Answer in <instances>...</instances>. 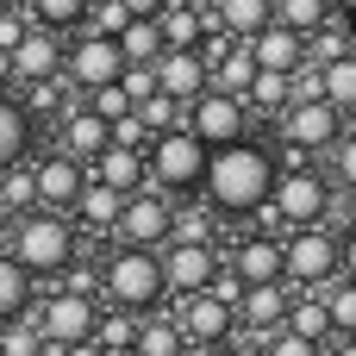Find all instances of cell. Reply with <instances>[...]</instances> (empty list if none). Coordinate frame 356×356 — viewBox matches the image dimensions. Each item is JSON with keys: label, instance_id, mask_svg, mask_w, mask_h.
Wrapping results in <instances>:
<instances>
[{"label": "cell", "instance_id": "cell-1", "mask_svg": "<svg viewBox=\"0 0 356 356\" xmlns=\"http://www.w3.org/2000/svg\"><path fill=\"white\" fill-rule=\"evenodd\" d=\"M275 175H282L275 150L244 131V138H232V144H213V156H207V188H200V194H207V207H213L219 219H250V213L269 200Z\"/></svg>", "mask_w": 356, "mask_h": 356}, {"label": "cell", "instance_id": "cell-2", "mask_svg": "<svg viewBox=\"0 0 356 356\" xmlns=\"http://www.w3.org/2000/svg\"><path fill=\"white\" fill-rule=\"evenodd\" d=\"M207 156H213V144H207L200 131L169 125V131H156V138L144 144V181H150L156 194H169V200H200V188H207Z\"/></svg>", "mask_w": 356, "mask_h": 356}, {"label": "cell", "instance_id": "cell-3", "mask_svg": "<svg viewBox=\"0 0 356 356\" xmlns=\"http://www.w3.org/2000/svg\"><path fill=\"white\" fill-rule=\"evenodd\" d=\"M13 250L6 257H19L25 269H31V282L38 275H63L69 263H75V250H81V232L56 213V207H25V213H13Z\"/></svg>", "mask_w": 356, "mask_h": 356}, {"label": "cell", "instance_id": "cell-4", "mask_svg": "<svg viewBox=\"0 0 356 356\" xmlns=\"http://www.w3.org/2000/svg\"><path fill=\"white\" fill-rule=\"evenodd\" d=\"M100 288L113 294V307L125 313H156L169 300V282H163V250L150 244H119L100 269Z\"/></svg>", "mask_w": 356, "mask_h": 356}, {"label": "cell", "instance_id": "cell-5", "mask_svg": "<svg viewBox=\"0 0 356 356\" xmlns=\"http://www.w3.org/2000/svg\"><path fill=\"white\" fill-rule=\"evenodd\" d=\"M332 275H338V232H332V219L288 225V238H282V282L300 288V294H319Z\"/></svg>", "mask_w": 356, "mask_h": 356}, {"label": "cell", "instance_id": "cell-6", "mask_svg": "<svg viewBox=\"0 0 356 356\" xmlns=\"http://www.w3.org/2000/svg\"><path fill=\"white\" fill-rule=\"evenodd\" d=\"M269 207H275V219H282V225H319V219H332L338 188H332V175H325V169L300 163V169H282V175H275Z\"/></svg>", "mask_w": 356, "mask_h": 356}, {"label": "cell", "instance_id": "cell-7", "mask_svg": "<svg viewBox=\"0 0 356 356\" xmlns=\"http://www.w3.org/2000/svg\"><path fill=\"white\" fill-rule=\"evenodd\" d=\"M181 125H188V131H200L207 144H232V138H244V131H250V106H244V94L200 88V94L188 100Z\"/></svg>", "mask_w": 356, "mask_h": 356}, {"label": "cell", "instance_id": "cell-8", "mask_svg": "<svg viewBox=\"0 0 356 356\" xmlns=\"http://www.w3.org/2000/svg\"><path fill=\"white\" fill-rule=\"evenodd\" d=\"M169 219H175V200H169V194L131 188L125 207H119V219H113V238H119V244H150V250H163V244H169Z\"/></svg>", "mask_w": 356, "mask_h": 356}, {"label": "cell", "instance_id": "cell-9", "mask_svg": "<svg viewBox=\"0 0 356 356\" xmlns=\"http://www.w3.org/2000/svg\"><path fill=\"white\" fill-rule=\"evenodd\" d=\"M119 69H125V50H119V38H106V31H81L69 50H63V75H69V88H100V81H119Z\"/></svg>", "mask_w": 356, "mask_h": 356}, {"label": "cell", "instance_id": "cell-10", "mask_svg": "<svg viewBox=\"0 0 356 356\" xmlns=\"http://www.w3.org/2000/svg\"><path fill=\"white\" fill-rule=\"evenodd\" d=\"M344 131V113L332 106V100H288L282 113H275V138H288V144H300V150H325L332 138Z\"/></svg>", "mask_w": 356, "mask_h": 356}, {"label": "cell", "instance_id": "cell-11", "mask_svg": "<svg viewBox=\"0 0 356 356\" xmlns=\"http://www.w3.org/2000/svg\"><path fill=\"white\" fill-rule=\"evenodd\" d=\"M94 319H100V307H94V294H75V288H63V294H50L44 307H38V332H44V344L50 350H63V344H75V338H94Z\"/></svg>", "mask_w": 356, "mask_h": 356}, {"label": "cell", "instance_id": "cell-12", "mask_svg": "<svg viewBox=\"0 0 356 356\" xmlns=\"http://www.w3.org/2000/svg\"><path fill=\"white\" fill-rule=\"evenodd\" d=\"M175 325H181V338L188 344H200V350H219V344H232V325H238V313L213 294V288H200V294H181V307H175Z\"/></svg>", "mask_w": 356, "mask_h": 356}, {"label": "cell", "instance_id": "cell-13", "mask_svg": "<svg viewBox=\"0 0 356 356\" xmlns=\"http://www.w3.org/2000/svg\"><path fill=\"white\" fill-rule=\"evenodd\" d=\"M213 275H219V250H213V244H181V238L163 244V282H169L175 300L213 288Z\"/></svg>", "mask_w": 356, "mask_h": 356}, {"label": "cell", "instance_id": "cell-14", "mask_svg": "<svg viewBox=\"0 0 356 356\" xmlns=\"http://www.w3.org/2000/svg\"><path fill=\"white\" fill-rule=\"evenodd\" d=\"M6 56H13V81H50V75H63V38L50 25H38V19L19 31V44Z\"/></svg>", "mask_w": 356, "mask_h": 356}, {"label": "cell", "instance_id": "cell-15", "mask_svg": "<svg viewBox=\"0 0 356 356\" xmlns=\"http://www.w3.org/2000/svg\"><path fill=\"white\" fill-rule=\"evenodd\" d=\"M81 181H88V163H75L69 150H56V156H44V163L31 169V188H38V207H56V213H69V207H75Z\"/></svg>", "mask_w": 356, "mask_h": 356}, {"label": "cell", "instance_id": "cell-16", "mask_svg": "<svg viewBox=\"0 0 356 356\" xmlns=\"http://www.w3.org/2000/svg\"><path fill=\"white\" fill-rule=\"evenodd\" d=\"M232 275L250 288V282H282V238L275 232H250L238 250H232Z\"/></svg>", "mask_w": 356, "mask_h": 356}, {"label": "cell", "instance_id": "cell-17", "mask_svg": "<svg viewBox=\"0 0 356 356\" xmlns=\"http://www.w3.org/2000/svg\"><path fill=\"white\" fill-rule=\"evenodd\" d=\"M244 44H250L257 69H300V63H307V38L288 31V25H275V19H269L263 31H250Z\"/></svg>", "mask_w": 356, "mask_h": 356}, {"label": "cell", "instance_id": "cell-18", "mask_svg": "<svg viewBox=\"0 0 356 356\" xmlns=\"http://www.w3.org/2000/svg\"><path fill=\"white\" fill-rule=\"evenodd\" d=\"M150 69H156V88L175 94V100H194V94L207 88V56H200V50H163Z\"/></svg>", "mask_w": 356, "mask_h": 356}, {"label": "cell", "instance_id": "cell-19", "mask_svg": "<svg viewBox=\"0 0 356 356\" xmlns=\"http://www.w3.org/2000/svg\"><path fill=\"white\" fill-rule=\"evenodd\" d=\"M106 144H113V125H106L94 106H69V113H63V150H69L75 163H94Z\"/></svg>", "mask_w": 356, "mask_h": 356}, {"label": "cell", "instance_id": "cell-20", "mask_svg": "<svg viewBox=\"0 0 356 356\" xmlns=\"http://www.w3.org/2000/svg\"><path fill=\"white\" fill-rule=\"evenodd\" d=\"M288 300H294V288H288V282H250V288H244V300H238V325L275 332V325L288 319Z\"/></svg>", "mask_w": 356, "mask_h": 356}, {"label": "cell", "instance_id": "cell-21", "mask_svg": "<svg viewBox=\"0 0 356 356\" xmlns=\"http://www.w3.org/2000/svg\"><path fill=\"white\" fill-rule=\"evenodd\" d=\"M88 175H94V181H106V188H119V194H131V188H144V150L106 144V150L88 163Z\"/></svg>", "mask_w": 356, "mask_h": 356}, {"label": "cell", "instance_id": "cell-22", "mask_svg": "<svg viewBox=\"0 0 356 356\" xmlns=\"http://www.w3.org/2000/svg\"><path fill=\"white\" fill-rule=\"evenodd\" d=\"M119 207H125V194H119V188H106V181H94V175H88V181H81V194H75V207H69V213H75V219H81V225H94V232H113V219H119Z\"/></svg>", "mask_w": 356, "mask_h": 356}, {"label": "cell", "instance_id": "cell-23", "mask_svg": "<svg viewBox=\"0 0 356 356\" xmlns=\"http://www.w3.org/2000/svg\"><path fill=\"white\" fill-rule=\"evenodd\" d=\"M319 94L350 119L356 113V50H344V56H332V63H319Z\"/></svg>", "mask_w": 356, "mask_h": 356}, {"label": "cell", "instance_id": "cell-24", "mask_svg": "<svg viewBox=\"0 0 356 356\" xmlns=\"http://www.w3.org/2000/svg\"><path fill=\"white\" fill-rule=\"evenodd\" d=\"M250 75H257V56H250V44L238 38L219 63H207V88H225V94H244L250 88Z\"/></svg>", "mask_w": 356, "mask_h": 356}, {"label": "cell", "instance_id": "cell-25", "mask_svg": "<svg viewBox=\"0 0 356 356\" xmlns=\"http://www.w3.org/2000/svg\"><path fill=\"white\" fill-rule=\"evenodd\" d=\"M213 19L232 31V38H250L275 19V0H213Z\"/></svg>", "mask_w": 356, "mask_h": 356}, {"label": "cell", "instance_id": "cell-26", "mask_svg": "<svg viewBox=\"0 0 356 356\" xmlns=\"http://www.w3.org/2000/svg\"><path fill=\"white\" fill-rule=\"evenodd\" d=\"M25 307H31V269L0 250V325L6 319H25Z\"/></svg>", "mask_w": 356, "mask_h": 356}, {"label": "cell", "instance_id": "cell-27", "mask_svg": "<svg viewBox=\"0 0 356 356\" xmlns=\"http://www.w3.org/2000/svg\"><path fill=\"white\" fill-rule=\"evenodd\" d=\"M319 300H325L332 338H356V282H350V275H332V282L319 288Z\"/></svg>", "mask_w": 356, "mask_h": 356}, {"label": "cell", "instance_id": "cell-28", "mask_svg": "<svg viewBox=\"0 0 356 356\" xmlns=\"http://www.w3.org/2000/svg\"><path fill=\"white\" fill-rule=\"evenodd\" d=\"M25 150H31V113H25L19 100H6V94H0V169H6V163H19Z\"/></svg>", "mask_w": 356, "mask_h": 356}, {"label": "cell", "instance_id": "cell-29", "mask_svg": "<svg viewBox=\"0 0 356 356\" xmlns=\"http://www.w3.org/2000/svg\"><path fill=\"white\" fill-rule=\"evenodd\" d=\"M113 38H119L125 63H156V56H163V25H156V19H125Z\"/></svg>", "mask_w": 356, "mask_h": 356}, {"label": "cell", "instance_id": "cell-30", "mask_svg": "<svg viewBox=\"0 0 356 356\" xmlns=\"http://www.w3.org/2000/svg\"><path fill=\"white\" fill-rule=\"evenodd\" d=\"M131 356H188V338L175 319H144L131 338Z\"/></svg>", "mask_w": 356, "mask_h": 356}, {"label": "cell", "instance_id": "cell-31", "mask_svg": "<svg viewBox=\"0 0 356 356\" xmlns=\"http://www.w3.org/2000/svg\"><path fill=\"white\" fill-rule=\"evenodd\" d=\"M332 0H275V25H288V31H300V38H313L319 25H332Z\"/></svg>", "mask_w": 356, "mask_h": 356}, {"label": "cell", "instance_id": "cell-32", "mask_svg": "<svg viewBox=\"0 0 356 356\" xmlns=\"http://www.w3.org/2000/svg\"><path fill=\"white\" fill-rule=\"evenodd\" d=\"M319 156H325L332 188H338V194H356V131H338V138H332Z\"/></svg>", "mask_w": 356, "mask_h": 356}, {"label": "cell", "instance_id": "cell-33", "mask_svg": "<svg viewBox=\"0 0 356 356\" xmlns=\"http://www.w3.org/2000/svg\"><path fill=\"white\" fill-rule=\"evenodd\" d=\"M94 338H100V350H106V356H131V338H138V313H125V307L100 313V319H94Z\"/></svg>", "mask_w": 356, "mask_h": 356}, {"label": "cell", "instance_id": "cell-34", "mask_svg": "<svg viewBox=\"0 0 356 356\" xmlns=\"http://www.w3.org/2000/svg\"><path fill=\"white\" fill-rule=\"evenodd\" d=\"M169 238H181V244H213V238H219V213H207V207H181V200H175Z\"/></svg>", "mask_w": 356, "mask_h": 356}, {"label": "cell", "instance_id": "cell-35", "mask_svg": "<svg viewBox=\"0 0 356 356\" xmlns=\"http://www.w3.org/2000/svg\"><path fill=\"white\" fill-rule=\"evenodd\" d=\"M288 332H300V338H332V319H325V300L319 294H300V300H288V319H282Z\"/></svg>", "mask_w": 356, "mask_h": 356}, {"label": "cell", "instance_id": "cell-36", "mask_svg": "<svg viewBox=\"0 0 356 356\" xmlns=\"http://www.w3.org/2000/svg\"><path fill=\"white\" fill-rule=\"evenodd\" d=\"M244 106L282 113V106H288V69H257V75H250V88H244Z\"/></svg>", "mask_w": 356, "mask_h": 356}, {"label": "cell", "instance_id": "cell-37", "mask_svg": "<svg viewBox=\"0 0 356 356\" xmlns=\"http://www.w3.org/2000/svg\"><path fill=\"white\" fill-rule=\"evenodd\" d=\"M181 113H188V100H175V94H163V88L138 100V119L150 125V138H156V131H169V125H181Z\"/></svg>", "mask_w": 356, "mask_h": 356}, {"label": "cell", "instance_id": "cell-38", "mask_svg": "<svg viewBox=\"0 0 356 356\" xmlns=\"http://www.w3.org/2000/svg\"><path fill=\"white\" fill-rule=\"evenodd\" d=\"M0 207H6V213H25V207H38L31 169H19V163H6V169H0Z\"/></svg>", "mask_w": 356, "mask_h": 356}, {"label": "cell", "instance_id": "cell-39", "mask_svg": "<svg viewBox=\"0 0 356 356\" xmlns=\"http://www.w3.org/2000/svg\"><path fill=\"white\" fill-rule=\"evenodd\" d=\"M50 344H44V332L38 325H25V319H6L0 325V356H44Z\"/></svg>", "mask_w": 356, "mask_h": 356}, {"label": "cell", "instance_id": "cell-40", "mask_svg": "<svg viewBox=\"0 0 356 356\" xmlns=\"http://www.w3.org/2000/svg\"><path fill=\"white\" fill-rule=\"evenodd\" d=\"M31 19L50 25V31H69V25L88 19V0H31Z\"/></svg>", "mask_w": 356, "mask_h": 356}, {"label": "cell", "instance_id": "cell-41", "mask_svg": "<svg viewBox=\"0 0 356 356\" xmlns=\"http://www.w3.org/2000/svg\"><path fill=\"white\" fill-rule=\"evenodd\" d=\"M257 356H325V344H319V338H300V332H288V325H275V332L257 344Z\"/></svg>", "mask_w": 356, "mask_h": 356}, {"label": "cell", "instance_id": "cell-42", "mask_svg": "<svg viewBox=\"0 0 356 356\" xmlns=\"http://www.w3.org/2000/svg\"><path fill=\"white\" fill-rule=\"evenodd\" d=\"M88 106H94V113H100V119L113 125L119 113H131V94H125L119 81H100V88H88Z\"/></svg>", "mask_w": 356, "mask_h": 356}, {"label": "cell", "instance_id": "cell-43", "mask_svg": "<svg viewBox=\"0 0 356 356\" xmlns=\"http://www.w3.org/2000/svg\"><path fill=\"white\" fill-rule=\"evenodd\" d=\"M338 275H350V282H356V219L338 232Z\"/></svg>", "mask_w": 356, "mask_h": 356}, {"label": "cell", "instance_id": "cell-44", "mask_svg": "<svg viewBox=\"0 0 356 356\" xmlns=\"http://www.w3.org/2000/svg\"><path fill=\"white\" fill-rule=\"evenodd\" d=\"M63 275H69V288H75V294H94V288H100V269H75V263H69Z\"/></svg>", "mask_w": 356, "mask_h": 356}, {"label": "cell", "instance_id": "cell-45", "mask_svg": "<svg viewBox=\"0 0 356 356\" xmlns=\"http://www.w3.org/2000/svg\"><path fill=\"white\" fill-rule=\"evenodd\" d=\"M25 25H31V19H19V13H0V50H13Z\"/></svg>", "mask_w": 356, "mask_h": 356}, {"label": "cell", "instance_id": "cell-46", "mask_svg": "<svg viewBox=\"0 0 356 356\" xmlns=\"http://www.w3.org/2000/svg\"><path fill=\"white\" fill-rule=\"evenodd\" d=\"M56 356H106V350H100V338H75V344H63Z\"/></svg>", "mask_w": 356, "mask_h": 356}, {"label": "cell", "instance_id": "cell-47", "mask_svg": "<svg viewBox=\"0 0 356 356\" xmlns=\"http://www.w3.org/2000/svg\"><path fill=\"white\" fill-rule=\"evenodd\" d=\"M163 6H169V0H125V13H131V19H156Z\"/></svg>", "mask_w": 356, "mask_h": 356}, {"label": "cell", "instance_id": "cell-48", "mask_svg": "<svg viewBox=\"0 0 356 356\" xmlns=\"http://www.w3.org/2000/svg\"><path fill=\"white\" fill-rule=\"evenodd\" d=\"M325 356H356V338H338V344H332Z\"/></svg>", "mask_w": 356, "mask_h": 356}, {"label": "cell", "instance_id": "cell-49", "mask_svg": "<svg viewBox=\"0 0 356 356\" xmlns=\"http://www.w3.org/2000/svg\"><path fill=\"white\" fill-rule=\"evenodd\" d=\"M6 81H13V56L0 50V88H6Z\"/></svg>", "mask_w": 356, "mask_h": 356}, {"label": "cell", "instance_id": "cell-50", "mask_svg": "<svg viewBox=\"0 0 356 356\" xmlns=\"http://www.w3.org/2000/svg\"><path fill=\"white\" fill-rule=\"evenodd\" d=\"M332 6H344V13H350V19H356V0H332Z\"/></svg>", "mask_w": 356, "mask_h": 356}, {"label": "cell", "instance_id": "cell-51", "mask_svg": "<svg viewBox=\"0 0 356 356\" xmlns=\"http://www.w3.org/2000/svg\"><path fill=\"white\" fill-rule=\"evenodd\" d=\"M213 356H250V350H225V344H219V350H213Z\"/></svg>", "mask_w": 356, "mask_h": 356}]
</instances>
